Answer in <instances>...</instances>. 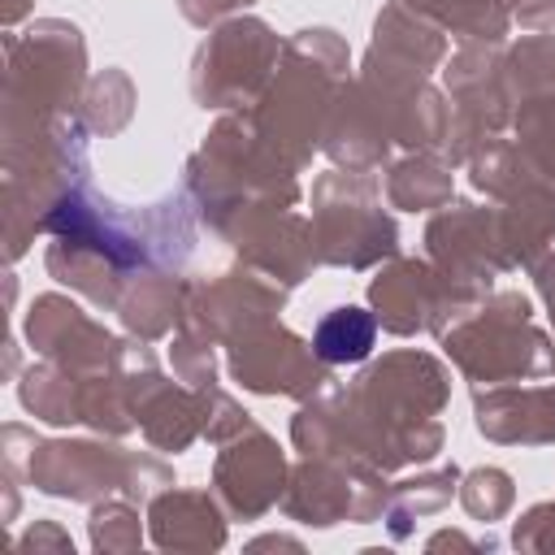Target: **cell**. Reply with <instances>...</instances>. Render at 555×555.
Here are the masks:
<instances>
[{
    "label": "cell",
    "mask_w": 555,
    "mask_h": 555,
    "mask_svg": "<svg viewBox=\"0 0 555 555\" xmlns=\"http://www.w3.org/2000/svg\"><path fill=\"white\" fill-rule=\"evenodd\" d=\"M312 343H317V356L330 360V364L364 360L369 347H373V317L360 312V308H334V312L317 325Z\"/></svg>",
    "instance_id": "1"
}]
</instances>
